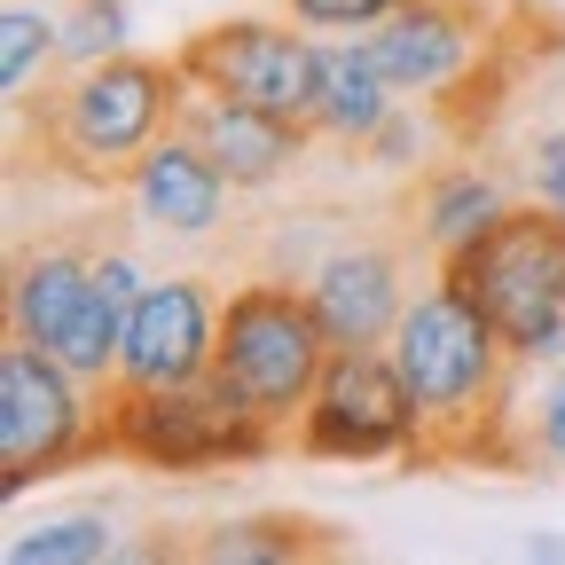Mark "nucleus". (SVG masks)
Listing matches in <instances>:
<instances>
[{"label": "nucleus", "instance_id": "9b49d317", "mask_svg": "<svg viewBox=\"0 0 565 565\" xmlns=\"http://www.w3.org/2000/svg\"><path fill=\"white\" fill-rule=\"evenodd\" d=\"M173 126H181L236 189H275L282 173L315 150V126H307V118H282V110H259V103H236V95H204V87L181 95V118H173Z\"/></svg>", "mask_w": 565, "mask_h": 565}, {"label": "nucleus", "instance_id": "ddd939ff", "mask_svg": "<svg viewBox=\"0 0 565 565\" xmlns=\"http://www.w3.org/2000/svg\"><path fill=\"white\" fill-rule=\"evenodd\" d=\"M228 189H236V181L212 166L181 126H173V134H158L150 150L134 158V181H126L134 212H141L150 228H166V236H204V228H221Z\"/></svg>", "mask_w": 565, "mask_h": 565}, {"label": "nucleus", "instance_id": "7ed1b4c3", "mask_svg": "<svg viewBox=\"0 0 565 565\" xmlns=\"http://www.w3.org/2000/svg\"><path fill=\"white\" fill-rule=\"evenodd\" d=\"M440 282L487 315V330L511 345V362L542 370L565 353V204H503L479 236L440 259Z\"/></svg>", "mask_w": 565, "mask_h": 565}, {"label": "nucleus", "instance_id": "6e6552de", "mask_svg": "<svg viewBox=\"0 0 565 565\" xmlns=\"http://www.w3.org/2000/svg\"><path fill=\"white\" fill-rule=\"evenodd\" d=\"M189 87L204 95H236L282 118H307L315 126V95H322V47L291 24H267V17H236V24H204L181 47Z\"/></svg>", "mask_w": 565, "mask_h": 565}, {"label": "nucleus", "instance_id": "39448f33", "mask_svg": "<svg viewBox=\"0 0 565 565\" xmlns=\"http://www.w3.org/2000/svg\"><path fill=\"white\" fill-rule=\"evenodd\" d=\"M330 353H338V338L315 315L307 282H291V275H252V282H236V291L221 299V345H212V370H221L267 424H282V433L307 416V401H315V385L330 370Z\"/></svg>", "mask_w": 565, "mask_h": 565}, {"label": "nucleus", "instance_id": "412c9836", "mask_svg": "<svg viewBox=\"0 0 565 565\" xmlns=\"http://www.w3.org/2000/svg\"><path fill=\"white\" fill-rule=\"evenodd\" d=\"M526 463H557L565 471V353H557V370L534 401V424H526Z\"/></svg>", "mask_w": 565, "mask_h": 565}, {"label": "nucleus", "instance_id": "20e7f679", "mask_svg": "<svg viewBox=\"0 0 565 565\" xmlns=\"http://www.w3.org/2000/svg\"><path fill=\"white\" fill-rule=\"evenodd\" d=\"M282 448V424H267L221 370L189 385H103V456L141 463V471H236L267 463Z\"/></svg>", "mask_w": 565, "mask_h": 565}, {"label": "nucleus", "instance_id": "2eb2a0df", "mask_svg": "<svg viewBox=\"0 0 565 565\" xmlns=\"http://www.w3.org/2000/svg\"><path fill=\"white\" fill-rule=\"evenodd\" d=\"M401 87L385 79V71L370 63V47H322V95H315V134L322 141H345V150H362V141L401 110L393 103Z\"/></svg>", "mask_w": 565, "mask_h": 565}, {"label": "nucleus", "instance_id": "f8f14e48", "mask_svg": "<svg viewBox=\"0 0 565 565\" xmlns=\"http://www.w3.org/2000/svg\"><path fill=\"white\" fill-rule=\"evenodd\" d=\"M307 299H315V315L330 322L338 345H385L393 322H401V307H408L416 291H408L401 244H338V252H322V267L307 275Z\"/></svg>", "mask_w": 565, "mask_h": 565}, {"label": "nucleus", "instance_id": "f257e3e1", "mask_svg": "<svg viewBox=\"0 0 565 565\" xmlns=\"http://www.w3.org/2000/svg\"><path fill=\"white\" fill-rule=\"evenodd\" d=\"M189 95L181 55H103V63H71L63 87H40V166L79 181V189H126L134 158L158 134H173Z\"/></svg>", "mask_w": 565, "mask_h": 565}, {"label": "nucleus", "instance_id": "423d86ee", "mask_svg": "<svg viewBox=\"0 0 565 565\" xmlns=\"http://www.w3.org/2000/svg\"><path fill=\"white\" fill-rule=\"evenodd\" d=\"M103 385H87L47 345H0V487L24 494L32 479L103 456Z\"/></svg>", "mask_w": 565, "mask_h": 565}, {"label": "nucleus", "instance_id": "9d476101", "mask_svg": "<svg viewBox=\"0 0 565 565\" xmlns=\"http://www.w3.org/2000/svg\"><path fill=\"white\" fill-rule=\"evenodd\" d=\"M487 40L494 32H487L479 0H408V9H393L362 47H370V63L385 71L401 95L433 103V95H448L463 71L487 55Z\"/></svg>", "mask_w": 565, "mask_h": 565}, {"label": "nucleus", "instance_id": "6ab92c4d", "mask_svg": "<svg viewBox=\"0 0 565 565\" xmlns=\"http://www.w3.org/2000/svg\"><path fill=\"white\" fill-rule=\"evenodd\" d=\"M126 47V9L118 0H71L63 17V63H103Z\"/></svg>", "mask_w": 565, "mask_h": 565}, {"label": "nucleus", "instance_id": "4468645a", "mask_svg": "<svg viewBox=\"0 0 565 565\" xmlns=\"http://www.w3.org/2000/svg\"><path fill=\"white\" fill-rule=\"evenodd\" d=\"M173 557H204V565H307V557H345V534L322 526V519L259 511V519L204 526V542H173Z\"/></svg>", "mask_w": 565, "mask_h": 565}, {"label": "nucleus", "instance_id": "0eeeda50", "mask_svg": "<svg viewBox=\"0 0 565 565\" xmlns=\"http://www.w3.org/2000/svg\"><path fill=\"white\" fill-rule=\"evenodd\" d=\"M416 433L424 416H416V393L393 362V345H338L299 416V448L322 463H408Z\"/></svg>", "mask_w": 565, "mask_h": 565}, {"label": "nucleus", "instance_id": "1a4fd4ad", "mask_svg": "<svg viewBox=\"0 0 565 565\" xmlns=\"http://www.w3.org/2000/svg\"><path fill=\"white\" fill-rule=\"evenodd\" d=\"M212 345H221V299H212L196 275L141 282L110 385H189V377L212 370Z\"/></svg>", "mask_w": 565, "mask_h": 565}, {"label": "nucleus", "instance_id": "aec40b11", "mask_svg": "<svg viewBox=\"0 0 565 565\" xmlns=\"http://www.w3.org/2000/svg\"><path fill=\"white\" fill-rule=\"evenodd\" d=\"M299 24H315V32H377L393 9H408V0H282Z\"/></svg>", "mask_w": 565, "mask_h": 565}, {"label": "nucleus", "instance_id": "dca6fc26", "mask_svg": "<svg viewBox=\"0 0 565 565\" xmlns=\"http://www.w3.org/2000/svg\"><path fill=\"white\" fill-rule=\"evenodd\" d=\"M494 212H503V189H494L479 166H433L424 189H416V244L433 259H448L463 236H479L494 221Z\"/></svg>", "mask_w": 565, "mask_h": 565}, {"label": "nucleus", "instance_id": "f3484780", "mask_svg": "<svg viewBox=\"0 0 565 565\" xmlns=\"http://www.w3.org/2000/svg\"><path fill=\"white\" fill-rule=\"evenodd\" d=\"M55 55H63V24L47 9L9 0V17H0V87H9V103H32V79Z\"/></svg>", "mask_w": 565, "mask_h": 565}, {"label": "nucleus", "instance_id": "a211bd4d", "mask_svg": "<svg viewBox=\"0 0 565 565\" xmlns=\"http://www.w3.org/2000/svg\"><path fill=\"white\" fill-rule=\"evenodd\" d=\"M118 550L110 519H55L40 534H17L9 542V565H103Z\"/></svg>", "mask_w": 565, "mask_h": 565}, {"label": "nucleus", "instance_id": "f03ea898", "mask_svg": "<svg viewBox=\"0 0 565 565\" xmlns=\"http://www.w3.org/2000/svg\"><path fill=\"white\" fill-rule=\"evenodd\" d=\"M134 299H141V267L126 252H95L87 236H47L9 252V338L47 345L87 385L118 377Z\"/></svg>", "mask_w": 565, "mask_h": 565}, {"label": "nucleus", "instance_id": "4be33fe9", "mask_svg": "<svg viewBox=\"0 0 565 565\" xmlns=\"http://www.w3.org/2000/svg\"><path fill=\"white\" fill-rule=\"evenodd\" d=\"M534 189H542L550 204H565V134H550L542 150H534Z\"/></svg>", "mask_w": 565, "mask_h": 565}]
</instances>
